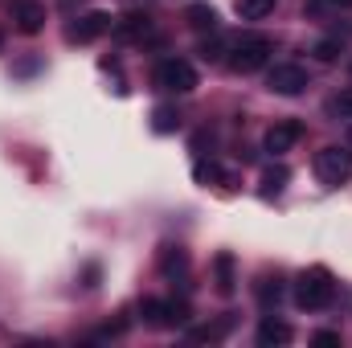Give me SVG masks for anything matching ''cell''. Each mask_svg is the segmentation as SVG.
I'll return each instance as SVG.
<instances>
[{"mask_svg":"<svg viewBox=\"0 0 352 348\" xmlns=\"http://www.w3.org/2000/svg\"><path fill=\"white\" fill-rule=\"evenodd\" d=\"M332 299H336V279H332L328 266H307L295 279V303L303 312H324Z\"/></svg>","mask_w":352,"mask_h":348,"instance_id":"1","label":"cell"},{"mask_svg":"<svg viewBox=\"0 0 352 348\" xmlns=\"http://www.w3.org/2000/svg\"><path fill=\"white\" fill-rule=\"evenodd\" d=\"M270 54H274V41L266 33H242L238 41H230V58L226 62L238 74H254V70H263L270 62Z\"/></svg>","mask_w":352,"mask_h":348,"instance_id":"2","label":"cell"},{"mask_svg":"<svg viewBox=\"0 0 352 348\" xmlns=\"http://www.w3.org/2000/svg\"><path fill=\"white\" fill-rule=\"evenodd\" d=\"M140 320L148 328H184L192 320V307H188V299H144Z\"/></svg>","mask_w":352,"mask_h":348,"instance_id":"3","label":"cell"},{"mask_svg":"<svg viewBox=\"0 0 352 348\" xmlns=\"http://www.w3.org/2000/svg\"><path fill=\"white\" fill-rule=\"evenodd\" d=\"M316 176L328 184V188H340L344 180L352 176V152L349 148H320L316 152Z\"/></svg>","mask_w":352,"mask_h":348,"instance_id":"4","label":"cell"},{"mask_svg":"<svg viewBox=\"0 0 352 348\" xmlns=\"http://www.w3.org/2000/svg\"><path fill=\"white\" fill-rule=\"evenodd\" d=\"M152 83L160 90H168V94H188V90L197 87V70H192V62H184V58H164V62L156 66Z\"/></svg>","mask_w":352,"mask_h":348,"instance_id":"5","label":"cell"},{"mask_svg":"<svg viewBox=\"0 0 352 348\" xmlns=\"http://www.w3.org/2000/svg\"><path fill=\"white\" fill-rule=\"evenodd\" d=\"M266 87L274 90V94H283V98H295V94H303V90L311 87V78H307L303 66H295V62H278V66L266 74Z\"/></svg>","mask_w":352,"mask_h":348,"instance_id":"6","label":"cell"},{"mask_svg":"<svg viewBox=\"0 0 352 348\" xmlns=\"http://www.w3.org/2000/svg\"><path fill=\"white\" fill-rule=\"evenodd\" d=\"M111 25H115V17L111 12H102V8H94V12H82L70 29H66V41H78V45H90V41H98L102 33H111Z\"/></svg>","mask_w":352,"mask_h":348,"instance_id":"7","label":"cell"},{"mask_svg":"<svg viewBox=\"0 0 352 348\" xmlns=\"http://www.w3.org/2000/svg\"><path fill=\"white\" fill-rule=\"evenodd\" d=\"M299 135H303V123H299V119H278V123L266 131L263 148L270 156H283V152H291V148L299 144Z\"/></svg>","mask_w":352,"mask_h":348,"instance_id":"8","label":"cell"},{"mask_svg":"<svg viewBox=\"0 0 352 348\" xmlns=\"http://www.w3.org/2000/svg\"><path fill=\"white\" fill-rule=\"evenodd\" d=\"M8 17H12L16 29L29 33V37L45 29V4H41V0H12V4H8Z\"/></svg>","mask_w":352,"mask_h":348,"instance_id":"9","label":"cell"},{"mask_svg":"<svg viewBox=\"0 0 352 348\" xmlns=\"http://www.w3.org/2000/svg\"><path fill=\"white\" fill-rule=\"evenodd\" d=\"M111 33H115L119 41H144V37L152 33V21H148V12H123V17H115Z\"/></svg>","mask_w":352,"mask_h":348,"instance_id":"10","label":"cell"},{"mask_svg":"<svg viewBox=\"0 0 352 348\" xmlns=\"http://www.w3.org/2000/svg\"><path fill=\"white\" fill-rule=\"evenodd\" d=\"M234 324H238V316H234V312H226V316H217L213 324L192 328V332H188V340H192V345H217V340H226V336L234 332Z\"/></svg>","mask_w":352,"mask_h":348,"instance_id":"11","label":"cell"},{"mask_svg":"<svg viewBox=\"0 0 352 348\" xmlns=\"http://www.w3.org/2000/svg\"><path fill=\"white\" fill-rule=\"evenodd\" d=\"M156 262H160V274H168V279H180V283H184V274H188V250H184V246L164 242L160 254H156Z\"/></svg>","mask_w":352,"mask_h":348,"instance_id":"12","label":"cell"},{"mask_svg":"<svg viewBox=\"0 0 352 348\" xmlns=\"http://www.w3.org/2000/svg\"><path fill=\"white\" fill-rule=\"evenodd\" d=\"M213 283H217V295H234L238 291V274H234V254H217L213 259Z\"/></svg>","mask_w":352,"mask_h":348,"instance_id":"13","label":"cell"},{"mask_svg":"<svg viewBox=\"0 0 352 348\" xmlns=\"http://www.w3.org/2000/svg\"><path fill=\"white\" fill-rule=\"evenodd\" d=\"M295 340V332H291V324H283V320H274V316H266L263 324H258V345L270 348V345H291Z\"/></svg>","mask_w":352,"mask_h":348,"instance_id":"14","label":"cell"},{"mask_svg":"<svg viewBox=\"0 0 352 348\" xmlns=\"http://www.w3.org/2000/svg\"><path fill=\"white\" fill-rule=\"evenodd\" d=\"M184 21H188L197 33H213V29H217V8H213V4H188V8H184Z\"/></svg>","mask_w":352,"mask_h":348,"instance_id":"15","label":"cell"},{"mask_svg":"<svg viewBox=\"0 0 352 348\" xmlns=\"http://www.w3.org/2000/svg\"><path fill=\"white\" fill-rule=\"evenodd\" d=\"M254 295H258V303H263V307H274V303L283 299V279H278V274H274V279H270V274H258Z\"/></svg>","mask_w":352,"mask_h":348,"instance_id":"16","label":"cell"},{"mask_svg":"<svg viewBox=\"0 0 352 348\" xmlns=\"http://www.w3.org/2000/svg\"><path fill=\"white\" fill-rule=\"evenodd\" d=\"M274 12V0H238V17L242 21H266Z\"/></svg>","mask_w":352,"mask_h":348,"instance_id":"17","label":"cell"},{"mask_svg":"<svg viewBox=\"0 0 352 348\" xmlns=\"http://www.w3.org/2000/svg\"><path fill=\"white\" fill-rule=\"evenodd\" d=\"M287 180H291V173H287L283 164L266 168V173H263V197H278V193L287 188Z\"/></svg>","mask_w":352,"mask_h":348,"instance_id":"18","label":"cell"},{"mask_svg":"<svg viewBox=\"0 0 352 348\" xmlns=\"http://www.w3.org/2000/svg\"><path fill=\"white\" fill-rule=\"evenodd\" d=\"M152 127H156L160 135L176 131V127H180V115H176V107H156V111H152Z\"/></svg>","mask_w":352,"mask_h":348,"instance_id":"19","label":"cell"},{"mask_svg":"<svg viewBox=\"0 0 352 348\" xmlns=\"http://www.w3.org/2000/svg\"><path fill=\"white\" fill-rule=\"evenodd\" d=\"M311 54H316V62H336V58L344 54V45H340L336 37H324V41L311 45Z\"/></svg>","mask_w":352,"mask_h":348,"instance_id":"20","label":"cell"},{"mask_svg":"<svg viewBox=\"0 0 352 348\" xmlns=\"http://www.w3.org/2000/svg\"><path fill=\"white\" fill-rule=\"evenodd\" d=\"M197 180H205V184H209V180H217V184H234V176L221 173L213 160H209V164H205V160H197Z\"/></svg>","mask_w":352,"mask_h":348,"instance_id":"21","label":"cell"},{"mask_svg":"<svg viewBox=\"0 0 352 348\" xmlns=\"http://www.w3.org/2000/svg\"><path fill=\"white\" fill-rule=\"evenodd\" d=\"M336 111H340L344 119H352V87H344L340 94H336Z\"/></svg>","mask_w":352,"mask_h":348,"instance_id":"22","label":"cell"},{"mask_svg":"<svg viewBox=\"0 0 352 348\" xmlns=\"http://www.w3.org/2000/svg\"><path fill=\"white\" fill-rule=\"evenodd\" d=\"M311 345H316V348H332V345H340V332H316V336H311Z\"/></svg>","mask_w":352,"mask_h":348,"instance_id":"23","label":"cell"},{"mask_svg":"<svg viewBox=\"0 0 352 348\" xmlns=\"http://www.w3.org/2000/svg\"><path fill=\"white\" fill-rule=\"evenodd\" d=\"M0 50H4V29H0Z\"/></svg>","mask_w":352,"mask_h":348,"instance_id":"24","label":"cell"},{"mask_svg":"<svg viewBox=\"0 0 352 348\" xmlns=\"http://www.w3.org/2000/svg\"><path fill=\"white\" fill-rule=\"evenodd\" d=\"M349 152H352V131H349Z\"/></svg>","mask_w":352,"mask_h":348,"instance_id":"25","label":"cell"},{"mask_svg":"<svg viewBox=\"0 0 352 348\" xmlns=\"http://www.w3.org/2000/svg\"><path fill=\"white\" fill-rule=\"evenodd\" d=\"M336 4H352V0H336Z\"/></svg>","mask_w":352,"mask_h":348,"instance_id":"26","label":"cell"}]
</instances>
